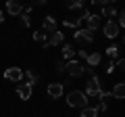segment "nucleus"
<instances>
[{
  "label": "nucleus",
  "instance_id": "nucleus-1",
  "mask_svg": "<svg viewBox=\"0 0 125 117\" xmlns=\"http://www.w3.org/2000/svg\"><path fill=\"white\" fill-rule=\"evenodd\" d=\"M67 105L71 109H83V107H88V96L81 90H71L67 96Z\"/></svg>",
  "mask_w": 125,
  "mask_h": 117
},
{
  "label": "nucleus",
  "instance_id": "nucleus-2",
  "mask_svg": "<svg viewBox=\"0 0 125 117\" xmlns=\"http://www.w3.org/2000/svg\"><path fill=\"white\" fill-rule=\"evenodd\" d=\"M100 92H102V86H100V77L94 73L92 80L88 82V86H85V96H100Z\"/></svg>",
  "mask_w": 125,
  "mask_h": 117
},
{
  "label": "nucleus",
  "instance_id": "nucleus-3",
  "mask_svg": "<svg viewBox=\"0 0 125 117\" xmlns=\"http://www.w3.org/2000/svg\"><path fill=\"white\" fill-rule=\"evenodd\" d=\"M65 71H67L71 77H79V75H83L85 67L79 63V61H67V65H65Z\"/></svg>",
  "mask_w": 125,
  "mask_h": 117
},
{
  "label": "nucleus",
  "instance_id": "nucleus-4",
  "mask_svg": "<svg viewBox=\"0 0 125 117\" xmlns=\"http://www.w3.org/2000/svg\"><path fill=\"white\" fill-rule=\"evenodd\" d=\"M73 38L79 44H90V42H94V32H90V29H75Z\"/></svg>",
  "mask_w": 125,
  "mask_h": 117
},
{
  "label": "nucleus",
  "instance_id": "nucleus-5",
  "mask_svg": "<svg viewBox=\"0 0 125 117\" xmlns=\"http://www.w3.org/2000/svg\"><path fill=\"white\" fill-rule=\"evenodd\" d=\"M23 71H21V67H9L4 71V80H9V82H21L23 80Z\"/></svg>",
  "mask_w": 125,
  "mask_h": 117
},
{
  "label": "nucleus",
  "instance_id": "nucleus-6",
  "mask_svg": "<svg viewBox=\"0 0 125 117\" xmlns=\"http://www.w3.org/2000/svg\"><path fill=\"white\" fill-rule=\"evenodd\" d=\"M31 92H33V86L27 84V82L17 86V94H19V98H21V100H29L31 98Z\"/></svg>",
  "mask_w": 125,
  "mask_h": 117
},
{
  "label": "nucleus",
  "instance_id": "nucleus-7",
  "mask_svg": "<svg viewBox=\"0 0 125 117\" xmlns=\"http://www.w3.org/2000/svg\"><path fill=\"white\" fill-rule=\"evenodd\" d=\"M85 23H88V27L85 29H90V32H96L100 27V15H92V13H85Z\"/></svg>",
  "mask_w": 125,
  "mask_h": 117
},
{
  "label": "nucleus",
  "instance_id": "nucleus-8",
  "mask_svg": "<svg viewBox=\"0 0 125 117\" xmlns=\"http://www.w3.org/2000/svg\"><path fill=\"white\" fill-rule=\"evenodd\" d=\"M117 34H119V25H117V21H106V23H104V36H106L108 40H115Z\"/></svg>",
  "mask_w": 125,
  "mask_h": 117
},
{
  "label": "nucleus",
  "instance_id": "nucleus-9",
  "mask_svg": "<svg viewBox=\"0 0 125 117\" xmlns=\"http://www.w3.org/2000/svg\"><path fill=\"white\" fill-rule=\"evenodd\" d=\"M48 96L50 98H61L62 96V84L61 82H52V84H48Z\"/></svg>",
  "mask_w": 125,
  "mask_h": 117
},
{
  "label": "nucleus",
  "instance_id": "nucleus-10",
  "mask_svg": "<svg viewBox=\"0 0 125 117\" xmlns=\"http://www.w3.org/2000/svg\"><path fill=\"white\" fill-rule=\"evenodd\" d=\"M65 42V34L62 32H54V34H48V42H46L44 46H58V44H62Z\"/></svg>",
  "mask_w": 125,
  "mask_h": 117
},
{
  "label": "nucleus",
  "instance_id": "nucleus-11",
  "mask_svg": "<svg viewBox=\"0 0 125 117\" xmlns=\"http://www.w3.org/2000/svg\"><path fill=\"white\" fill-rule=\"evenodd\" d=\"M23 6L19 0H6V13L9 15H21Z\"/></svg>",
  "mask_w": 125,
  "mask_h": 117
},
{
  "label": "nucleus",
  "instance_id": "nucleus-12",
  "mask_svg": "<svg viewBox=\"0 0 125 117\" xmlns=\"http://www.w3.org/2000/svg\"><path fill=\"white\" fill-rule=\"evenodd\" d=\"M83 19H85V13L81 15V17H67L62 23H65V27H73V29H79V25H81V21H83Z\"/></svg>",
  "mask_w": 125,
  "mask_h": 117
},
{
  "label": "nucleus",
  "instance_id": "nucleus-13",
  "mask_svg": "<svg viewBox=\"0 0 125 117\" xmlns=\"http://www.w3.org/2000/svg\"><path fill=\"white\" fill-rule=\"evenodd\" d=\"M42 29H44L46 34H54V32H56V19H54V17H46Z\"/></svg>",
  "mask_w": 125,
  "mask_h": 117
},
{
  "label": "nucleus",
  "instance_id": "nucleus-14",
  "mask_svg": "<svg viewBox=\"0 0 125 117\" xmlns=\"http://www.w3.org/2000/svg\"><path fill=\"white\" fill-rule=\"evenodd\" d=\"M111 94H113V98H119V100L125 98V82H117Z\"/></svg>",
  "mask_w": 125,
  "mask_h": 117
},
{
  "label": "nucleus",
  "instance_id": "nucleus-15",
  "mask_svg": "<svg viewBox=\"0 0 125 117\" xmlns=\"http://www.w3.org/2000/svg\"><path fill=\"white\" fill-rule=\"evenodd\" d=\"M85 61H88V65H90V67H98V65H100V61H102V57H100V52H90Z\"/></svg>",
  "mask_w": 125,
  "mask_h": 117
},
{
  "label": "nucleus",
  "instance_id": "nucleus-16",
  "mask_svg": "<svg viewBox=\"0 0 125 117\" xmlns=\"http://www.w3.org/2000/svg\"><path fill=\"white\" fill-rule=\"evenodd\" d=\"M73 57H75V48L71 44H62V58L65 61H73Z\"/></svg>",
  "mask_w": 125,
  "mask_h": 117
},
{
  "label": "nucleus",
  "instance_id": "nucleus-17",
  "mask_svg": "<svg viewBox=\"0 0 125 117\" xmlns=\"http://www.w3.org/2000/svg\"><path fill=\"white\" fill-rule=\"evenodd\" d=\"M33 42H40V44H46L48 42V34L44 32V29H38V32H33Z\"/></svg>",
  "mask_w": 125,
  "mask_h": 117
},
{
  "label": "nucleus",
  "instance_id": "nucleus-18",
  "mask_svg": "<svg viewBox=\"0 0 125 117\" xmlns=\"http://www.w3.org/2000/svg\"><path fill=\"white\" fill-rule=\"evenodd\" d=\"M100 17H117V9L113 4H104L102 6V15Z\"/></svg>",
  "mask_w": 125,
  "mask_h": 117
},
{
  "label": "nucleus",
  "instance_id": "nucleus-19",
  "mask_svg": "<svg viewBox=\"0 0 125 117\" xmlns=\"http://www.w3.org/2000/svg\"><path fill=\"white\" fill-rule=\"evenodd\" d=\"M79 117H98V109L96 107H83Z\"/></svg>",
  "mask_w": 125,
  "mask_h": 117
},
{
  "label": "nucleus",
  "instance_id": "nucleus-20",
  "mask_svg": "<svg viewBox=\"0 0 125 117\" xmlns=\"http://www.w3.org/2000/svg\"><path fill=\"white\" fill-rule=\"evenodd\" d=\"M23 75L27 77V84H31V86H33V84H38V80H40V75H38L36 71H31V69H29V71H25Z\"/></svg>",
  "mask_w": 125,
  "mask_h": 117
},
{
  "label": "nucleus",
  "instance_id": "nucleus-21",
  "mask_svg": "<svg viewBox=\"0 0 125 117\" xmlns=\"http://www.w3.org/2000/svg\"><path fill=\"white\" fill-rule=\"evenodd\" d=\"M65 4H67L69 9L77 11V9H81V6H83V0H65Z\"/></svg>",
  "mask_w": 125,
  "mask_h": 117
},
{
  "label": "nucleus",
  "instance_id": "nucleus-22",
  "mask_svg": "<svg viewBox=\"0 0 125 117\" xmlns=\"http://www.w3.org/2000/svg\"><path fill=\"white\" fill-rule=\"evenodd\" d=\"M106 54H108L111 58H119V48H117L115 44H113V46H108V48H106Z\"/></svg>",
  "mask_w": 125,
  "mask_h": 117
},
{
  "label": "nucleus",
  "instance_id": "nucleus-23",
  "mask_svg": "<svg viewBox=\"0 0 125 117\" xmlns=\"http://www.w3.org/2000/svg\"><path fill=\"white\" fill-rule=\"evenodd\" d=\"M19 23H21V27H29V25H31V19L27 17L25 13H23V15H21V19H19Z\"/></svg>",
  "mask_w": 125,
  "mask_h": 117
},
{
  "label": "nucleus",
  "instance_id": "nucleus-24",
  "mask_svg": "<svg viewBox=\"0 0 125 117\" xmlns=\"http://www.w3.org/2000/svg\"><path fill=\"white\" fill-rule=\"evenodd\" d=\"M65 65H67V63H65V61H62V58H58L56 63H54V69H56L58 73H62V71H65Z\"/></svg>",
  "mask_w": 125,
  "mask_h": 117
},
{
  "label": "nucleus",
  "instance_id": "nucleus-25",
  "mask_svg": "<svg viewBox=\"0 0 125 117\" xmlns=\"http://www.w3.org/2000/svg\"><path fill=\"white\" fill-rule=\"evenodd\" d=\"M98 98H100V100H102V103H104V100L113 98V94H111V92H100V96H98Z\"/></svg>",
  "mask_w": 125,
  "mask_h": 117
},
{
  "label": "nucleus",
  "instance_id": "nucleus-26",
  "mask_svg": "<svg viewBox=\"0 0 125 117\" xmlns=\"http://www.w3.org/2000/svg\"><path fill=\"white\" fill-rule=\"evenodd\" d=\"M115 67H119V69H123V71H125V58H117V63H115Z\"/></svg>",
  "mask_w": 125,
  "mask_h": 117
},
{
  "label": "nucleus",
  "instance_id": "nucleus-27",
  "mask_svg": "<svg viewBox=\"0 0 125 117\" xmlns=\"http://www.w3.org/2000/svg\"><path fill=\"white\" fill-rule=\"evenodd\" d=\"M117 25L125 27V11H123V13H121V17H119V21H117Z\"/></svg>",
  "mask_w": 125,
  "mask_h": 117
},
{
  "label": "nucleus",
  "instance_id": "nucleus-28",
  "mask_svg": "<svg viewBox=\"0 0 125 117\" xmlns=\"http://www.w3.org/2000/svg\"><path fill=\"white\" fill-rule=\"evenodd\" d=\"M115 71V61H111V63L106 65V73H113Z\"/></svg>",
  "mask_w": 125,
  "mask_h": 117
},
{
  "label": "nucleus",
  "instance_id": "nucleus-29",
  "mask_svg": "<svg viewBox=\"0 0 125 117\" xmlns=\"http://www.w3.org/2000/svg\"><path fill=\"white\" fill-rule=\"evenodd\" d=\"M77 54H79L81 58H88V50H77Z\"/></svg>",
  "mask_w": 125,
  "mask_h": 117
},
{
  "label": "nucleus",
  "instance_id": "nucleus-30",
  "mask_svg": "<svg viewBox=\"0 0 125 117\" xmlns=\"http://www.w3.org/2000/svg\"><path fill=\"white\" fill-rule=\"evenodd\" d=\"M96 109H98V111H106L108 107H106V103H100V105H98V107H96Z\"/></svg>",
  "mask_w": 125,
  "mask_h": 117
},
{
  "label": "nucleus",
  "instance_id": "nucleus-31",
  "mask_svg": "<svg viewBox=\"0 0 125 117\" xmlns=\"http://www.w3.org/2000/svg\"><path fill=\"white\" fill-rule=\"evenodd\" d=\"M23 13H25V15H29V13H31V4H27V6H23Z\"/></svg>",
  "mask_w": 125,
  "mask_h": 117
},
{
  "label": "nucleus",
  "instance_id": "nucleus-32",
  "mask_svg": "<svg viewBox=\"0 0 125 117\" xmlns=\"http://www.w3.org/2000/svg\"><path fill=\"white\" fill-rule=\"evenodd\" d=\"M92 4H100V6H104V0H90Z\"/></svg>",
  "mask_w": 125,
  "mask_h": 117
},
{
  "label": "nucleus",
  "instance_id": "nucleus-33",
  "mask_svg": "<svg viewBox=\"0 0 125 117\" xmlns=\"http://www.w3.org/2000/svg\"><path fill=\"white\" fill-rule=\"evenodd\" d=\"M33 4H36V6H42V4H46V0H33Z\"/></svg>",
  "mask_w": 125,
  "mask_h": 117
},
{
  "label": "nucleus",
  "instance_id": "nucleus-34",
  "mask_svg": "<svg viewBox=\"0 0 125 117\" xmlns=\"http://www.w3.org/2000/svg\"><path fill=\"white\" fill-rule=\"evenodd\" d=\"M117 0H104V4H115Z\"/></svg>",
  "mask_w": 125,
  "mask_h": 117
},
{
  "label": "nucleus",
  "instance_id": "nucleus-35",
  "mask_svg": "<svg viewBox=\"0 0 125 117\" xmlns=\"http://www.w3.org/2000/svg\"><path fill=\"white\" fill-rule=\"evenodd\" d=\"M4 21V13H2V11H0V23Z\"/></svg>",
  "mask_w": 125,
  "mask_h": 117
},
{
  "label": "nucleus",
  "instance_id": "nucleus-36",
  "mask_svg": "<svg viewBox=\"0 0 125 117\" xmlns=\"http://www.w3.org/2000/svg\"><path fill=\"white\" fill-rule=\"evenodd\" d=\"M123 44H125V40H123Z\"/></svg>",
  "mask_w": 125,
  "mask_h": 117
}]
</instances>
